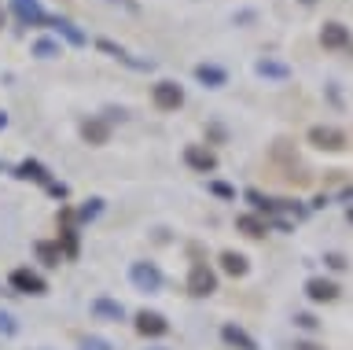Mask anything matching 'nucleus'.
Returning <instances> with one entry per match:
<instances>
[{"instance_id":"17","label":"nucleus","mask_w":353,"mask_h":350,"mask_svg":"<svg viewBox=\"0 0 353 350\" xmlns=\"http://www.w3.org/2000/svg\"><path fill=\"white\" fill-rule=\"evenodd\" d=\"M195 74H199V81L214 85V89H217V85H225V70H217V67H199Z\"/></svg>"},{"instance_id":"26","label":"nucleus","mask_w":353,"mask_h":350,"mask_svg":"<svg viewBox=\"0 0 353 350\" xmlns=\"http://www.w3.org/2000/svg\"><path fill=\"white\" fill-rule=\"evenodd\" d=\"M350 217H353V211H350Z\"/></svg>"},{"instance_id":"7","label":"nucleus","mask_w":353,"mask_h":350,"mask_svg":"<svg viewBox=\"0 0 353 350\" xmlns=\"http://www.w3.org/2000/svg\"><path fill=\"white\" fill-rule=\"evenodd\" d=\"M137 332H140V336H151V339H159V336H165V332H170V321H165L162 313H148V310H143V313L137 317Z\"/></svg>"},{"instance_id":"12","label":"nucleus","mask_w":353,"mask_h":350,"mask_svg":"<svg viewBox=\"0 0 353 350\" xmlns=\"http://www.w3.org/2000/svg\"><path fill=\"white\" fill-rule=\"evenodd\" d=\"M92 313L103 317V321H121V317H125L121 302H114V299H96V302H92Z\"/></svg>"},{"instance_id":"5","label":"nucleus","mask_w":353,"mask_h":350,"mask_svg":"<svg viewBox=\"0 0 353 350\" xmlns=\"http://www.w3.org/2000/svg\"><path fill=\"white\" fill-rule=\"evenodd\" d=\"M184 162H188L195 173H214V170H217V155H214L210 148H199V144H188V148H184Z\"/></svg>"},{"instance_id":"1","label":"nucleus","mask_w":353,"mask_h":350,"mask_svg":"<svg viewBox=\"0 0 353 350\" xmlns=\"http://www.w3.org/2000/svg\"><path fill=\"white\" fill-rule=\"evenodd\" d=\"M188 291L195 295V299H206V295H214L217 291V277H214V269L210 266H192V273H188Z\"/></svg>"},{"instance_id":"21","label":"nucleus","mask_w":353,"mask_h":350,"mask_svg":"<svg viewBox=\"0 0 353 350\" xmlns=\"http://www.w3.org/2000/svg\"><path fill=\"white\" fill-rule=\"evenodd\" d=\"M55 52H59V48H55L52 41H41V45H37V56H44V59H48V56H55Z\"/></svg>"},{"instance_id":"19","label":"nucleus","mask_w":353,"mask_h":350,"mask_svg":"<svg viewBox=\"0 0 353 350\" xmlns=\"http://www.w3.org/2000/svg\"><path fill=\"white\" fill-rule=\"evenodd\" d=\"M294 324H298V328H305V332H313V328H316V317L302 313V317H294Z\"/></svg>"},{"instance_id":"2","label":"nucleus","mask_w":353,"mask_h":350,"mask_svg":"<svg viewBox=\"0 0 353 350\" xmlns=\"http://www.w3.org/2000/svg\"><path fill=\"white\" fill-rule=\"evenodd\" d=\"M309 144L320 148V151H342L346 148V133L335 126H313L309 129Z\"/></svg>"},{"instance_id":"15","label":"nucleus","mask_w":353,"mask_h":350,"mask_svg":"<svg viewBox=\"0 0 353 350\" xmlns=\"http://www.w3.org/2000/svg\"><path fill=\"white\" fill-rule=\"evenodd\" d=\"M37 258L44 262V266H59V262H63V251H59V244L41 240V244H37Z\"/></svg>"},{"instance_id":"11","label":"nucleus","mask_w":353,"mask_h":350,"mask_svg":"<svg viewBox=\"0 0 353 350\" xmlns=\"http://www.w3.org/2000/svg\"><path fill=\"white\" fill-rule=\"evenodd\" d=\"M221 336H225V343L236 347V350H258V343H254L239 324H225V328H221Z\"/></svg>"},{"instance_id":"16","label":"nucleus","mask_w":353,"mask_h":350,"mask_svg":"<svg viewBox=\"0 0 353 350\" xmlns=\"http://www.w3.org/2000/svg\"><path fill=\"white\" fill-rule=\"evenodd\" d=\"M15 12L22 15V19H26V23H41V8L37 4H33V0H15Z\"/></svg>"},{"instance_id":"13","label":"nucleus","mask_w":353,"mask_h":350,"mask_svg":"<svg viewBox=\"0 0 353 350\" xmlns=\"http://www.w3.org/2000/svg\"><path fill=\"white\" fill-rule=\"evenodd\" d=\"M221 269H225L228 277H243V273H247V258L236 255V251H225V255H221Z\"/></svg>"},{"instance_id":"20","label":"nucleus","mask_w":353,"mask_h":350,"mask_svg":"<svg viewBox=\"0 0 353 350\" xmlns=\"http://www.w3.org/2000/svg\"><path fill=\"white\" fill-rule=\"evenodd\" d=\"M0 332H4V336H15V321H11L8 313H0Z\"/></svg>"},{"instance_id":"9","label":"nucleus","mask_w":353,"mask_h":350,"mask_svg":"<svg viewBox=\"0 0 353 350\" xmlns=\"http://www.w3.org/2000/svg\"><path fill=\"white\" fill-rule=\"evenodd\" d=\"M305 295H309L313 302H331V299L339 295V288H335L331 280H324V277H313V280L305 284Z\"/></svg>"},{"instance_id":"24","label":"nucleus","mask_w":353,"mask_h":350,"mask_svg":"<svg viewBox=\"0 0 353 350\" xmlns=\"http://www.w3.org/2000/svg\"><path fill=\"white\" fill-rule=\"evenodd\" d=\"M4 122H8V118H4V115H0V126H4Z\"/></svg>"},{"instance_id":"23","label":"nucleus","mask_w":353,"mask_h":350,"mask_svg":"<svg viewBox=\"0 0 353 350\" xmlns=\"http://www.w3.org/2000/svg\"><path fill=\"white\" fill-rule=\"evenodd\" d=\"M294 350H320V347H316V343H298Z\"/></svg>"},{"instance_id":"3","label":"nucleus","mask_w":353,"mask_h":350,"mask_svg":"<svg viewBox=\"0 0 353 350\" xmlns=\"http://www.w3.org/2000/svg\"><path fill=\"white\" fill-rule=\"evenodd\" d=\"M151 100H154V107L159 111H176V107L184 104V89L176 81H159L151 89Z\"/></svg>"},{"instance_id":"25","label":"nucleus","mask_w":353,"mask_h":350,"mask_svg":"<svg viewBox=\"0 0 353 350\" xmlns=\"http://www.w3.org/2000/svg\"><path fill=\"white\" fill-rule=\"evenodd\" d=\"M0 26H4V12H0Z\"/></svg>"},{"instance_id":"22","label":"nucleus","mask_w":353,"mask_h":350,"mask_svg":"<svg viewBox=\"0 0 353 350\" xmlns=\"http://www.w3.org/2000/svg\"><path fill=\"white\" fill-rule=\"evenodd\" d=\"M85 350H110L103 339H85Z\"/></svg>"},{"instance_id":"4","label":"nucleus","mask_w":353,"mask_h":350,"mask_svg":"<svg viewBox=\"0 0 353 350\" xmlns=\"http://www.w3.org/2000/svg\"><path fill=\"white\" fill-rule=\"evenodd\" d=\"M129 280L137 284L140 291H159L162 288V273L151 266V262H137V266L129 269Z\"/></svg>"},{"instance_id":"18","label":"nucleus","mask_w":353,"mask_h":350,"mask_svg":"<svg viewBox=\"0 0 353 350\" xmlns=\"http://www.w3.org/2000/svg\"><path fill=\"white\" fill-rule=\"evenodd\" d=\"M210 192L221 195V200H236V188H232V184H225V181H214V184H210Z\"/></svg>"},{"instance_id":"6","label":"nucleus","mask_w":353,"mask_h":350,"mask_svg":"<svg viewBox=\"0 0 353 350\" xmlns=\"http://www.w3.org/2000/svg\"><path fill=\"white\" fill-rule=\"evenodd\" d=\"M11 288L22 291V295H44V291H48V288H44V280L33 269H15V273H11Z\"/></svg>"},{"instance_id":"14","label":"nucleus","mask_w":353,"mask_h":350,"mask_svg":"<svg viewBox=\"0 0 353 350\" xmlns=\"http://www.w3.org/2000/svg\"><path fill=\"white\" fill-rule=\"evenodd\" d=\"M236 225H239V233H247V236H254V240L269 233V225H265L261 217H254V214H243V217H236Z\"/></svg>"},{"instance_id":"8","label":"nucleus","mask_w":353,"mask_h":350,"mask_svg":"<svg viewBox=\"0 0 353 350\" xmlns=\"http://www.w3.org/2000/svg\"><path fill=\"white\" fill-rule=\"evenodd\" d=\"M320 45L324 48H350V30L342 23H324V30H320Z\"/></svg>"},{"instance_id":"10","label":"nucleus","mask_w":353,"mask_h":350,"mask_svg":"<svg viewBox=\"0 0 353 350\" xmlns=\"http://www.w3.org/2000/svg\"><path fill=\"white\" fill-rule=\"evenodd\" d=\"M81 137L88 140V144H107V137H110V126L103 122V118H88V122L81 126Z\"/></svg>"}]
</instances>
